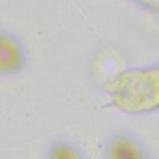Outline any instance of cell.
Instances as JSON below:
<instances>
[{"instance_id":"cell-1","label":"cell","mask_w":159,"mask_h":159,"mask_svg":"<svg viewBox=\"0 0 159 159\" xmlns=\"http://www.w3.org/2000/svg\"><path fill=\"white\" fill-rule=\"evenodd\" d=\"M22 62V52L15 38L0 32V73L15 72Z\"/></svg>"}]
</instances>
